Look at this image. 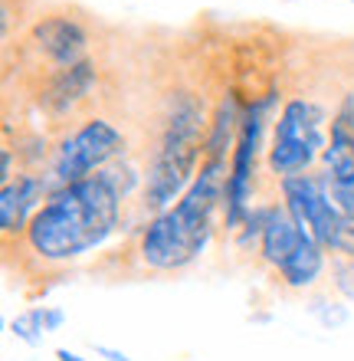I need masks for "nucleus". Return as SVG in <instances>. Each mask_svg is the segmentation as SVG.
Returning a JSON list of instances; mask_svg holds the SVG:
<instances>
[{
	"label": "nucleus",
	"instance_id": "obj_1",
	"mask_svg": "<svg viewBox=\"0 0 354 361\" xmlns=\"http://www.w3.org/2000/svg\"><path fill=\"white\" fill-rule=\"evenodd\" d=\"M141 184L144 171L122 158L92 178L49 190L23 237L4 247L7 263L17 257L27 279H59L122 227L125 204L141 197Z\"/></svg>",
	"mask_w": 354,
	"mask_h": 361
},
{
	"label": "nucleus",
	"instance_id": "obj_2",
	"mask_svg": "<svg viewBox=\"0 0 354 361\" xmlns=\"http://www.w3.org/2000/svg\"><path fill=\"white\" fill-rule=\"evenodd\" d=\"M230 161H203L194 184L177 204L158 217L141 220V227L128 240L132 273L171 276L184 273L203 257L217 233V217H223V188Z\"/></svg>",
	"mask_w": 354,
	"mask_h": 361
},
{
	"label": "nucleus",
	"instance_id": "obj_3",
	"mask_svg": "<svg viewBox=\"0 0 354 361\" xmlns=\"http://www.w3.org/2000/svg\"><path fill=\"white\" fill-rule=\"evenodd\" d=\"M210 112L213 105H207V95L194 86L164 89L161 105L154 112L151 138L144 148V184L138 197L144 220L177 204L184 190L194 184L203 164Z\"/></svg>",
	"mask_w": 354,
	"mask_h": 361
},
{
	"label": "nucleus",
	"instance_id": "obj_4",
	"mask_svg": "<svg viewBox=\"0 0 354 361\" xmlns=\"http://www.w3.org/2000/svg\"><path fill=\"white\" fill-rule=\"evenodd\" d=\"M96 23L76 7L39 10L17 33V86L56 76L92 59Z\"/></svg>",
	"mask_w": 354,
	"mask_h": 361
},
{
	"label": "nucleus",
	"instance_id": "obj_5",
	"mask_svg": "<svg viewBox=\"0 0 354 361\" xmlns=\"http://www.w3.org/2000/svg\"><path fill=\"white\" fill-rule=\"evenodd\" d=\"M328 109L312 95H292L282 102L266 145V171L276 178L318 171L328 148Z\"/></svg>",
	"mask_w": 354,
	"mask_h": 361
},
{
	"label": "nucleus",
	"instance_id": "obj_6",
	"mask_svg": "<svg viewBox=\"0 0 354 361\" xmlns=\"http://www.w3.org/2000/svg\"><path fill=\"white\" fill-rule=\"evenodd\" d=\"M125 154H128L125 128H118L108 115L99 112L53 138V154H49V164L43 174L49 180V190L69 188L76 180L106 171L108 164L122 161Z\"/></svg>",
	"mask_w": 354,
	"mask_h": 361
},
{
	"label": "nucleus",
	"instance_id": "obj_7",
	"mask_svg": "<svg viewBox=\"0 0 354 361\" xmlns=\"http://www.w3.org/2000/svg\"><path fill=\"white\" fill-rule=\"evenodd\" d=\"M318 174L328 194L348 217H354V95H345L338 112L331 115L328 148L322 154Z\"/></svg>",
	"mask_w": 354,
	"mask_h": 361
},
{
	"label": "nucleus",
	"instance_id": "obj_8",
	"mask_svg": "<svg viewBox=\"0 0 354 361\" xmlns=\"http://www.w3.org/2000/svg\"><path fill=\"white\" fill-rule=\"evenodd\" d=\"M46 197L49 180L43 171H17L10 180H4V190H0V237H4V247H10V243H17L23 237L27 224L43 207Z\"/></svg>",
	"mask_w": 354,
	"mask_h": 361
},
{
	"label": "nucleus",
	"instance_id": "obj_9",
	"mask_svg": "<svg viewBox=\"0 0 354 361\" xmlns=\"http://www.w3.org/2000/svg\"><path fill=\"white\" fill-rule=\"evenodd\" d=\"M328 259L331 257L325 253V247L308 237L276 273H269V276H272V283H276L279 289H286V293H305V289H312V286L322 279V273L328 269Z\"/></svg>",
	"mask_w": 354,
	"mask_h": 361
},
{
	"label": "nucleus",
	"instance_id": "obj_10",
	"mask_svg": "<svg viewBox=\"0 0 354 361\" xmlns=\"http://www.w3.org/2000/svg\"><path fill=\"white\" fill-rule=\"evenodd\" d=\"M63 319H66V315L59 312V309H53V305H33V309H27L23 315H17L10 329H13V335H17L20 342L37 345L46 332H56L59 325H63Z\"/></svg>",
	"mask_w": 354,
	"mask_h": 361
},
{
	"label": "nucleus",
	"instance_id": "obj_11",
	"mask_svg": "<svg viewBox=\"0 0 354 361\" xmlns=\"http://www.w3.org/2000/svg\"><path fill=\"white\" fill-rule=\"evenodd\" d=\"M56 361H89V358H82V355H76V352H69V348H56Z\"/></svg>",
	"mask_w": 354,
	"mask_h": 361
},
{
	"label": "nucleus",
	"instance_id": "obj_12",
	"mask_svg": "<svg viewBox=\"0 0 354 361\" xmlns=\"http://www.w3.org/2000/svg\"><path fill=\"white\" fill-rule=\"evenodd\" d=\"M99 352H102V355H108V361H128L122 352H112V348H102V345H99Z\"/></svg>",
	"mask_w": 354,
	"mask_h": 361
}]
</instances>
